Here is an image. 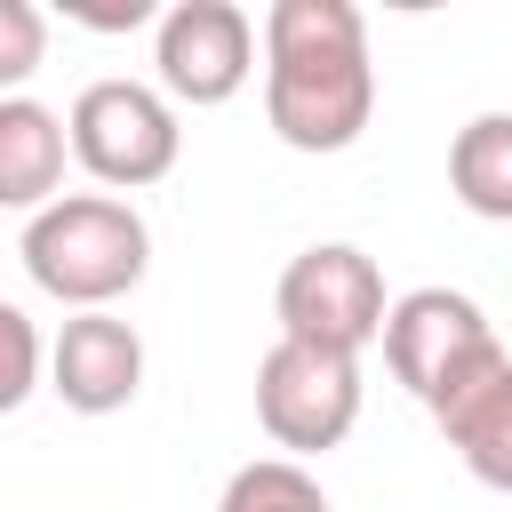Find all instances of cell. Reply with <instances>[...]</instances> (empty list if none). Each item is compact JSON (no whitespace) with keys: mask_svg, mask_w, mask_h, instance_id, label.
<instances>
[{"mask_svg":"<svg viewBox=\"0 0 512 512\" xmlns=\"http://www.w3.org/2000/svg\"><path fill=\"white\" fill-rule=\"evenodd\" d=\"M376 112L368 24L352 0H272L264 16V120L296 152L360 144Z\"/></svg>","mask_w":512,"mask_h":512,"instance_id":"1","label":"cell"},{"mask_svg":"<svg viewBox=\"0 0 512 512\" xmlns=\"http://www.w3.org/2000/svg\"><path fill=\"white\" fill-rule=\"evenodd\" d=\"M16 256L32 272V288H48L56 304H80V312H104L112 296H128L152 264V232L128 200L112 192H72V200H48L40 216H24L16 232Z\"/></svg>","mask_w":512,"mask_h":512,"instance_id":"2","label":"cell"},{"mask_svg":"<svg viewBox=\"0 0 512 512\" xmlns=\"http://www.w3.org/2000/svg\"><path fill=\"white\" fill-rule=\"evenodd\" d=\"M272 312H280V336L288 344H320V352H368L392 320L384 304V272L376 256H360L352 240H320L304 256H288L280 288H272Z\"/></svg>","mask_w":512,"mask_h":512,"instance_id":"3","label":"cell"},{"mask_svg":"<svg viewBox=\"0 0 512 512\" xmlns=\"http://www.w3.org/2000/svg\"><path fill=\"white\" fill-rule=\"evenodd\" d=\"M384 360L440 416L472 376H488L504 360V344H496V328H488V312L472 296H456V288H408L392 304V320H384Z\"/></svg>","mask_w":512,"mask_h":512,"instance_id":"4","label":"cell"},{"mask_svg":"<svg viewBox=\"0 0 512 512\" xmlns=\"http://www.w3.org/2000/svg\"><path fill=\"white\" fill-rule=\"evenodd\" d=\"M176 144H184L176 104L144 80H88L72 96V160L112 192L160 184L176 168Z\"/></svg>","mask_w":512,"mask_h":512,"instance_id":"5","label":"cell"},{"mask_svg":"<svg viewBox=\"0 0 512 512\" xmlns=\"http://www.w3.org/2000/svg\"><path fill=\"white\" fill-rule=\"evenodd\" d=\"M256 416L280 448L320 456L360 424V360L352 352H320V344H272L256 360Z\"/></svg>","mask_w":512,"mask_h":512,"instance_id":"6","label":"cell"},{"mask_svg":"<svg viewBox=\"0 0 512 512\" xmlns=\"http://www.w3.org/2000/svg\"><path fill=\"white\" fill-rule=\"evenodd\" d=\"M152 64H160V88L176 104H232L256 72V32L232 0H176L160 16Z\"/></svg>","mask_w":512,"mask_h":512,"instance_id":"7","label":"cell"},{"mask_svg":"<svg viewBox=\"0 0 512 512\" xmlns=\"http://www.w3.org/2000/svg\"><path fill=\"white\" fill-rule=\"evenodd\" d=\"M48 376H56V400H64V408L112 416V408H128L136 384H144V336H136L128 320H112V312H80V320L56 328Z\"/></svg>","mask_w":512,"mask_h":512,"instance_id":"8","label":"cell"},{"mask_svg":"<svg viewBox=\"0 0 512 512\" xmlns=\"http://www.w3.org/2000/svg\"><path fill=\"white\" fill-rule=\"evenodd\" d=\"M432 424L448 432V448L464 456V472H472L480 488L512 496V352H504L488 376H472Z\"/></svg>","mask_w":512,"mask_h":512,"instance_id":"9","label":"cell"},{"mask_svg":"<svg viewBox=\"0 0 512 512\" xmlns=\"http://www.w3.org/2000/svg\"><path fill=\"white\" fill-rule=\"evenodd\" d=\"M64 184V120L32 96H0V208L40 216Z\"/></svg>","mask_w":512,"mask_h":512,"instance_id":"10","label":"cell"},{"mask_svg":"<svg viewBox=\"0 0 512 512\" xmlns=\"http://www.w3.org/2000/svg\"><path fill=\"white\" fill-rule=\"evenodd\" d=\"M448 184L472 216L512 224V112H480L448 144Z\"/></svg>","mask_w":512,"mask_h":512,"instance_id":"11","label":"cell"},{"mask_svg":"<svg viewBox=\"0 0 512 512\" xmlns=\"http://www.w3.org/2000/svg\"><path fill=\"white\" fill-rule=\"evenodd\" d=\"M216 512H336L320 496V480L296 464V456H256L224 480V504Z\"/></svg>","mask_w":512,"mask_h":512,"instance_id":"12","label":"cell"},{"mask_svg":"<svg viewBox=\"0 0 512 512\" xmlns=\"http://www.w3.org/2000/svg\"><path fill=\"white\" fill-rule=\"evenodd\" d=\"M0 344H8V376H0V408H24L40 384V336L24 304H0Z\"/></svg>","mask_w":512,"mask_h":512,"instance_id":"13","label":"cell"},{"mask_svg":"<svg viewBox=\"0 0 512 512\" xmlns=\"http://www.w3.org/2000/svg\"><path fill=\"white\" fill-rule=\"evenodd\" d=\"M40 8L32 0H0V88H16L32 64H40Z\"/></svg>","mask_w":512,"mask_h":512,"instance_id":"14","label":"cell"}]
</instances>
